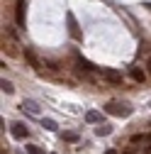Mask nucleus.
I'll return each mask as SVG.
<instances>
[{"label":"nucleus","mask_w":151,"mask_h":154,"mask_svg":"<svg viewBox=\"0 0 151 154\" xmlns=\"http://www.w3.org/2000/svg\"><path fill=\"white\" fill-rule=\"evenodd\" d=\"M149 137L146 134H132V144H141V142H146Z\"/></svg>","instance_id":"15"},{"label":"nucleus","mask_w":151,"mask_h":154,"mask_svg":"<svg viewBox=\"0 0 151 154\" xmlns=\"http://www.w3.org/2000/svg\"><path fill=\"white\" fill-rule=\"evenodd\" d=\"M10 132H12V137H15V140H25L27 134H29V130H27V125H25V122H12Z\"/></svg>","instance_id":"5"},{"label":"nucleus","mask_w":151,"mask_h":154,"mask_svg":"<svg viewBox=\"0 0 151 154\" xmlns=\"http://www.w3.org/2000/svg\"><path fill=\"white\" fill-rule=\"evenodd\" d=\"M25 59H27V64L32 66V69H37V71H42V61L37 59V56L32 54V49H25Z\"/></svg>","instance_id":"6"},{"label":"nucleus","mask_w":151,"mask_h":154,"mask_svg":"<svg viewBox=\"0 0 151 154\" xmlns=\"http://www.w3.org/2000/svg\"><path fill=\"white\" fill-rule=\"evenodd\" d=\"M100 73H102V79H105L107 83H115V86L122 83V73H120L117 69H100Z\"/></svg>","instance_id":"2"},{"label":"nucleus","mask_w":151,"mask_h":154,"mask_svg":"<svg viewBox=\"0 0 151 154\" xmlns=\"http://www.w3.org/2000/svg\"><path fill=\"white\" fill-rule=\"evenodd\" d=\"M85 122H100V112L98 110H88L85 112Z\"/></svg>","instance_id":"11"},{"label":"nucleus","mask_w":151,"mask_h":154,"mask_svg":"<svg viewBox=\"0 0 151 154\" xmlns=\"http://www.w3.org/2000/svg\"><path fill=\"white\" fill-rule=\"evenodd\" d=\"M61 137L66 140V142H78V132H73V130H66Z\"/></svg>","instance_id":"12"},{"label":"nucleus","mask_w":151,"mask_h":154,"mask_svg":"<svg viewBox=\"0 0 151 154\" xmlns=\"http://www.w3.org/2000/svg\"><path fill=\"white\" fill-rule=\"evenodd\" d=\"M25 10H27V0H17L15 3V22H17V27H25Z\"/></svg>","instance_id":"3"},{"label":"nucleus","mask_w":151,"mask_h":154,"mask_svg":"<svg viewBox=\"0 0 151 154\" xmlns=\"http://www.w3.org/2000/svg\"><path fill=\"white\" fill-rule=\"evenodd\" d=\"M105 112L107 115H115V118H129L132 115V108L127 103H117V100H110L105 105Z\"/></svg>","instance_id":"1"},{"label":"nucleus","mask_w":151,"mask_h":154,"mask_svg":"<svg viewBox=\"0 0 151 154\" xmlns=\"http://www.w3.org/2000/svg\"><path fill=\"white\" fill-rule=\"evenodd\" d=\"M146 69L151 71V56H149V59H146Z\"/></svg>","instance_id":"17"},{"label":"nucleus","mask_w":151,"mask_h":154,"mask_svg":"<svg viewBox=\"0 0 151 154\" xmlns=\"http://www.w3.org/2000/svg\"><path fill=\"white\" fill-rule=\"evenodd\" d=\"M110 132H112L110 125H98V127H95V134H98V137H107Z\"/></svg>","instance_id":"10"},{"label":"nucleus","mask_w":151,"mask_h":154,"mask_svg":"<svg viewBox=\"0 0 151 154\" xmlns=\"http://www.w3.org/2000/svg\"><path fill=\"white\" fill-rule=\"evenodd\" d=\"M149 108H151V103H149Z\"/></svg>","instance_id":"20"},{"label":"nucleus","mask_w":151,"mask_h":154,"mask_svg":"<svg viewBox=\"0 0 151 154\" xmlns=\"http://www.w3.org/2000/svg\"><path fill=\"white\" fill-rule=\"evenodd\" d=\"M105 154H117V152H115V149H107V152H105Z\"/></svg>","instance_id":"18"},{"label":"nucleus","mask_w":151,"mask_h":154,"mask_svg":"<svg viewBox=\"0 0 151 154\" xmlns=\"http://www.w3.org/2000/svg\"><path fill=\"white\" fill-rule=\"evenodd\" d=\"M129 76H132V79H134L137 83H144V81H146V73H144L139 66H137V69H132V71H129Z\"/></svg>","instance_id":"9"},{"label":"nucleus","mask_w":151,"mask_h":154,"mask_svg":"<svg viewBox=\"0 0 151 154\" xmlns=\"http://www.w3.org/2000/svg\"><path fill=\"white\" fill-rule=\"evenodd\" d=\"M27 154H44V152L37 147V144H29V147H27Z\"/></svg>","instance_id":"16"},{"label":"nucleus","mask_w":151,"mask_h":154,"mask_svg":"<svg viewBox=\"0 0 151 154\" xmlns=\"http://www.w3.org/2000/svg\"><path fill=\"white\" fill-rule=\"evenodd\" d=\"M0 88H3V93H7V95H10L12 91H15V86H12L10 81H5V79H3V81H0Z\"/></svg>","instance_id":"13"},{"label":"nucleus","mask_w":151,"mask_h":154,"mask_svg":"<svg viewBox=\"0 0 151 154\" xmlns=\"http://www.w3.org/2000/svg\"><path fill=\"white\" fill-rule=\"evenodd\" d=\"M76 66H78V71H81V73H90L93 69H95V66H93L90 61H85V59H78V61H76Z\"/></svg>","instance_id":"8"},{"label":"nucleus","mask_w":151,"mask_h":154,"mask_svg":"<svg viewBox=\"0 0 151 154\" xmlns=\"http://www.w3.org/2000/svg\"><path fill=\"white\" fill-rule=\"evenodd\" d=\"M22 110H27L29 115H39V105H37L34 100H29V98L22 100Z\"/></svg>","instance_id":"7"},{"label":"nucleus","mask_w":151,"mask_h":154,"mask_svg":"<svg viewBox=\"0 0 151 154\" xmlns=\"http://www.w3.org/2000/svg\"><path fill=\"white\" fill-rule=\"evenodd\" d=\"M66 22H68V34L73 37V39H83V34H81L78 25H76V17H73V12H66Z\"/></svg>","instance_id":"4"},{"label":"nucleus","mask_w":151,"mask_h":154,"mask_svg":"<svg viewBox=\"0 0 151 154\" xmlns=\"http://www.w3.org/2000/svg\"><path fill=\"white\" fill-rule=\"evenodd\" d=\"M42 127H44V130H51V132H54V130H56V122H54V120H49V118H44V120H42Z\"/></svg>","instance_id":"14"},{"label":"nucleus","mask_w":151,"mask_h":154,"mask_svg":"<svg viewBox=\"0 0 151 154\" xmlns=\"http://www.w3.org/2000/svg\"><path fill=\"white\" fill-rule=\"evenodd\" d=\"M146 154H151V144H149V147H146Z\"/></svg>","instance_id":"19"}]
</instances>
